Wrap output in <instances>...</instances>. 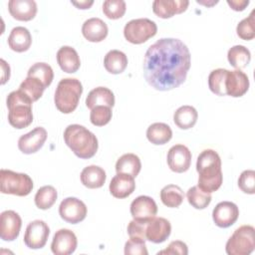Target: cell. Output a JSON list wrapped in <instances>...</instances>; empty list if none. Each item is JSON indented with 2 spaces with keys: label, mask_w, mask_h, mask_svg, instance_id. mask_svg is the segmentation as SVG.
I'll return each mask as SVG.
<instances>
[{
  "label": "cell",
  "mask_w": 255,
  "mask_h": 255,
  "mask_svg": "<svg viewBox=\"0 0 255 255\" xmlns=\"http://www.w3.org/2000/svg\"><path fill=\"white\" fill-rule=\"evenodd\" d=\"M190 68L187 46L175 38H161L150 45L143 58V76L149 86L169 91L180 86Z\"/></svg>",
  "instance_id": "obj_1"
},
{
  "label": "cell",
  "mask_w": 255,
  "mask_h": 255,
  "mask_svg": "<svg viewBox=\"0 0 255 255\" xmlns=\"http://www.w3.org/2000/svg\"><path fill=\"white\" fill-rule=\"evenodd\" d=\"M198 176V187L206 192L216 191L222 184L223 175L221 170V159L213 149H204L200 152L196 161Z\"/></svg>",
  "instance_id": "obj_2"
},
{
  "label": "cell",
  "mask_w": 255,
  "mask_h": 255,
  "mask_svg": "<svg viewBox=\"0 0 255 255\" xmlns=\"http://www.w3.org/2000/svg\"><path fill=\"white\" fill-rule=\"evenodd\" d=\"M65 143L80 158L93 157L98 150V138L87 128L81 125H70L64 131Z\"/></svg>",
  "instance_id": "obj_3"
},
{
  "label": "cell",
  "mask_w": 255,
  "mask_h": 255,
  "mask_svg": "<svg viewBox=\"0 0 255 255\" xmlns=\"http://www.w3.org/2000/svg\"><path fill=\"white\" fill-rule=\"evenodd\" d=\"M32 104L31 99L19 89L8 95L6 99V105L9 111L8 122L13 128L21 129L32 124Z\"/></svg>",
  "instance_id": "obj_4"
},
{
  "label": "cell",
  "mask_w": 255,
  "mask_h": 255,
  "mask_svg": "<svg viewBox=\"0 0 255 255\" xmlns=\"http://www.w3.org/2000/svg\"><path fill=\"white\" fill-rule=\"evenodd\" d=\"M82 93L83 86L78 79H62L55 91L54 102L56 108L63 114H71L77 109Z\"/></svg>",
  "instance_id": "obj_5"
},
{
  "label": "cell",
  "mask_w": 255,
  "mask_h": 255,
  "mask_svg": "<svg viewBox=\"0 0 255 255\" xmlns=\"http://www.w3.org/2000/svg\"><path fill=\"white\" fill-rule=\"evenodd\" d=\"M0 185L1 192L4 194L26 196L33 189V180L26 173L2 168L0 170Z\"/></svg>",
  "instance_id": "obj_6"
},
{
  "label": "cell",
  "mask_w": 255,
  "mask_h": 255,
  "mask_svg": "<svg viewBox=\"0 0 255 255\" xmlns=\"http://www.w3.org/2000/svg\"><path fill=\"white\" fill-rule=\"evenodd\" d=\"M255 229L251 225L238 227L226 242L228 255H249L255 248Z\"/></svg>",
  "instance_id": "obj_7"
},
{
  "label": "cell",
  "mask_w": 255,
  "mask_h": 255,
  "mask_svg": "<svg viewBox=\"0 0 255 255\" xmlns=\"http://www.w3.org/2000/svg\"><path fill=\"white\" fill-rule=\"evenodd\" d=\"M157 32L154 21L147 18H138L128 21L124 28L125 38L131 44H141L153 37Z\"/></svg>",
  "instance_id": "obj_8"
},
{
  "label": "cell",
  "mask_w": 255,
  "mask_h": 255,
  "mask_svg": "<svg viewBox=\"0 0 255 255\" xmlns=\"http://www.w3.org/2000/svg\"><path fill=\"white\" fill-rule=\"evenodd\" d=\"M50 228L48 224L40 219L31 221L25 231L24 243L30 249L43 248L48 240Z\"/></svg>",
  "instance_id": "obj_9"
},
{
  "label": "cell",
  "mask_w": 255,
  "mask_h": 255,
  "mask_svg": "<svg viewBox=\"0 0 255 255\" xmlns=\"http://www.w3.org/2000/svg\"><path fill=\"white\" fill-rule=\"evenodd\" d=\"M59 214L65 221L77 224L86 218L87 206L76 197H67L60 203Z\"/></svg>",
  "instance_id": "obj_10"
},
{
  "label": "cell",
  "mask_w": 255,
  "mask_h": 255,
  "mask_svg": "<svg viewBox=\"0 0 255 255\" xmlns=\"http://www.w3.org/2000/svg\"><path fill=\"white\" fill-rule=\"evenodd\" d=\"M191 163V152L184 144H174L167 152V164L169 168L177 173L188 170Z\"/></svg>",
  "instance_id": "obj_11"
},
{
  "label": "cell",
  "mask_w": 255,
  "mask_h": 255,
  "mask_svg": "<svg viewBox=\"0 0 255 255\" xmlns=\"http://www.w3.org/2000/svg\"><path fill=\"white\" fill-rule=\"evenodd\" d=\"M239 216L237 205L231 201L219 202L212 211V218L216 226L227 228L233 225Z\"/></svg>",
  "instance_id": "obj_12"
},
{
  "label": "cell",
  "mask_w": 255,
  "mask_h": 255,
  "mask_svg": "<svg viewBox=\"0 0 255 255\" xmlns=\"http://www.w3.org/2000/svg\"><path fill=\"white\" fill-rule=\"evenodd\" d=\"M22 220L14 210H5L0 215V237L4 241L15 240L21 229Z\"/></svg>",
  "instance_id": "obj_13"
},
{
  "label": "cell",
  "mask_w": 255,
  "mask_h": 255,
  "mask_svg": "<svg viewBox=\"0 0 255 255\" xmlns=\"http://www.w3.org/2000/svg\"><path fill=\"white\" fill-rule=\"evenodd\" d=\"M78 245L77 237L70 229L58 230L52 240L51 250L55 255H70L75 252Z\"/></svg>",
  "instance_id": "obj_14"
},
{
  "label": "cell",
  "mask_w": 255,
  "mask_h": 255,
  "mask_svg": "<svg viewBox=\"0 0 255 255\" xmlns=\"http://www.w3.org/2000/svg\"><path fill=\"white\" fill-rule=\"evenodd\" d=\"M46 139L47 130L42 127H37L19 137L18 148L25 154L35 153L44 145Z\"/></svg>",
  "instance_id": "obj_15"
},
{
  "label": "cell",
  "mask_w": 255,
  "mask_h": 255,
  "mask_svg": "<svg viewBox=\"0 0 255 255\" xmlns=\"http://www.w3.org/2000/svg\"><path fill=\"white\" fill-rule=\"evenodd\" d=\"M129 209L132 218L139 221H149L157 213L155 201L146 195H140L133 199Z\"/></svg>",
  "instance_id": "obj_16"
},
{
  "label": "cell",
  "mask_w": 255,
  "mask_h": 255,
  "mask_svg": "<svg viewBox=\"0 0 255 255\" xmlns=\"http://www.w3.org/2000/svg\"><path fill=\"white\" fill-rule=\"evenodd\" d=\"M171 225L170 222L163 217H153L146 225L145 237L146 240L152 243H162L170 235Z\"/></svg>",
  "instance_id": "obj_17"
},
{
  "label": "cell",
  "mask_w": 255,
  "mask_h": 255,
  "mask_svg": "<svg viewBox=\"0 0 255 255\" xmlns=\"http://www.w3.org/2000/svg\"><path fill=\"white\" fill-rule=\"evenodd\" d=\"M226 95L239 98L245 95L249 89L248 76L241 70L228 71L225 82Z\"/></svg>",
  "instance_id": "obj_18"
},
{
  "label": "cell",
  "mask_w": 255,
  "mask_h": 255,
  "mask_svg": "<svg viewBox=\"0 0 255 255\" xmlns=\"http://www.w3.org/2000/svg\"><path fill=\"white\" fill-rule=\"evenodd\" d=\"M110 192L116 198H126L135 189L134 177L126 173H117L111 180Z\"/></svg>",
  "instance_id": "obj_19"
},
{
  "label": "cell",
  "mask_w": 255,
  "mask_h": 255,
  "mask_svg": "<svg viewBox=\"0 0 255 255\" xmlns=\"http://www.w3.org/2000/svg\"><path fill=\"white\" fill-rule=\"evenodd\" d=\"M188 4L187 0H155L152 3V11L158 17L166 19L184 12Z\"/></svg>",
  "instance_id": "obj_20"
},
{
  "label": "cell",
  "mask_w": 255,
  "mask_h": 255,
  "mask_svg": "<svg viewBox=\"0 0 255 255\" xmlns=\"http://www.w3.org/2000/svg\"><path fill=\"white\" fill-rule=\"evenodd\" d=\"M8 9L14 19L30 21L36 16L37 4L34 0H10Z\"/></svg>",
  "instance_id": "obj_21"
},
{
  "label": "cell",
  "mask_w": 255,
  "mask_h": 255,
  "mask_svg": "<svg viewBox=\"0 0 255 255\" xmlns=\"http://www.w3.org/2000/svg\"><path fill=\"white\" fill-rule=\"evenodd\" d=\"M108 25L100 18L93 17L86 20L82 26L83 36L90 42H101L108 36Z\"/></svg>",
  "instance_id": "obj_22"
},
{
  "label": "cell",
  "mask_w": 255,
  "mask_h": 255,
  "mask_svg": "<svg viewBox=\"0 0 255 255\" xmlns=\"http://www.w3.org/2000/svg\"><path fill=\"white\" fill-rule=\"evenodd\" d=\"M57 62L62 71L69 74L76 73L81 66L80 57L77 51L71 46H63L58 50Z\"/></svg>",
  "instance_id": "obj_23"
},
{
  "label": "cell",
  "mask_w": 255,
  "mask_h": 255,
  "mask_svg": "<svg viewBox=\"0 0 255 255\" xmlns=\"http://www.w3.org/2000/svg\"><path fill=\"white\" fill-rule=\"evenodd\" d=\"M32 44V36L29 30L22 26L13 28L8 37V45L11 50L22 53L27 51Z\"/></svg>",
  "instance_id": "obj_24"
},
{
  "label": "cell",
  "mask_w": 255,
  "mask_h": 255,
  "mask_svg": "<svg viewBox=\"0 0 255 255\" xmlns=\"http://www.w3.org/2000/svg\"><path fill=\"white\" fill-rule=\"evenodd\" d=\"M86 106L92 110L98 106H106L113 108L115 106L114 93L106 87H98L93 89L86 98Z\"/></svg>",
  "instance_id": "obj_25"
},
{
  "label": "cell",
  "mask_w": 255,
  "mask_h": 255,
  "mask_svg": "<svg viewBox=\"0 0 255 255\" xmlns=\"http://www.w3.org/2000/svg\"><path fill=\"white\" fill-rule=\"evenodd\" d=\"M106 171L98 165L86 166L81 172V181L88 188H100L106 182Z\"/></svg>",
  "instance_id": "obj_26"
},
{
  "label": "cell",
  "mask_w": 255,
  "mask_h": 255,
  "mask_svg": "<svg viewBox=\"0 0 255 255\" xmlns=\"http://www.w3.org/2000/svg\"><path fill=\"white\" fill-rule=\"evenodd\" d=\"M104 66L111 74H121L128 66V57L120 50H111L104 58Z\"/></svg>",
  "instance_id": "obj_27"
},
{
  "label": "cell",
  "mask_w": 255,
  "mask_h": 255,
  "mask_svg": "<svg viewBox=\"0 0 255 255\" xmlns=\"http://www.w3.org/2000/svg\"><path fill=\"white\" fill-rule=\"evenodd\" d=\"M198 114L192 106H181L173 114L174 124L181 129L191 128L197 121Z\"/></svg>",
  "instance_id": "obj_28"
},
{
  "label": "cell",
  "mask_w": 255,
  "mask_h": 255,
  "mask_svg": "<svg viewBox=\"0 0 255 255\" xmlns=\"http://www.w3.org/2000/svg\"><path fill=\"white\" fill-rule=\"evenodd\" d=\"M146 137L153 144H164L171 139L172 130L170 127L164 123H154L147 128Z\"/></svg>",
  "instance_id": "obj_29"
},
{
  "label": "cell",
  "mask_w": 255,
  "mask_h": 255,
  "mask_svg": "<svg viewBox=\"0 0 255 255\" xmlns=\"http://www.w3.org/2000/svg\"><path fill=\"white\" fill-rule=\"evenodd\" d=\"M141 168L139 157L134 153H125L116 162L117 173H126L135 177Z\"/></svg>",
  "instance_id": "obj_30"
},
{
  "label": "cell",
  "mask_w": 255,
  "mask_h": 255,
  "mask_svg": "<svg viewBox=\"0 0 255 255\" xmlns=\"http://www.w3.org/2000/svg\"><path fill=\"white\" fill-rule=\"evenodd\" d=\"M227 59L232 67L236 70H241L246 68L250 63L251 54L245 46L236 45L228 50Z\"/></svg>",
  "instance_id": "obj_31"
},
{
  "label": "cell",
  "mask_w": 255,
  "mask_h": 255,
  "mask_svg": "<svg viewBox=\"0 0 255 255\" xmlns=\"http://www.w3.org/2000/svg\"><path fill=\"white\" fill-rule=\"evenodd\" d=\"M160 199L165 206L175 208L182 203L184 193L180 186L176 184H168L160 190Z\"/></svg>",
  "instance_id": "obj_32"
},
{
  "label": "cell",
  "mask_w": 255,
  "mask_h": 255,
  "mask_svg": "<svg viewBox=\"0 0 255 255\" xmlns=\"http://www.w3.org/2000/svg\"><path fill=\"white\" fill-rule=\"evenodd\" d=\"M27 77H33L38 79L45 88H48L53 82L54 72L50 65L44 62H39L35 63L29 68L27 72Z\"/></svg>",
  "instance_id": "obj_33"
},
{
  "label": "cell",
  "mask_w": 255,
  "mask_h": 255,
  "mask_svg": "<svg viewBox=\"0 0 255 255\" xmlns=\"http://www.w3.org/2000/svg\"><path fill=\"white\" fill-rule=\"evenodd\" d=\"M58 197L57 190L52 185H45L38 189L35 194V204L38 208L46 210L54 205Z\"/></svg>",
  "instance_id": "obj_34"
},
{
  "label": "cell",
  "mask_w": 255,
  "mask_h": 255,
  "mask_svg": "<svg viewBox=\"0 0 255 255\" xmlns=\"http://www.w3.org/2000/svg\"><path fill=\"white\" fill-rule=\"evenodd\" d=\"M229 70L218 68L210 72L208 76V87L217 96H226L225 82Z\"/></svg>",
  "instance_id": "obj_35"
},
{
  "label": "cell",
  "mask_w": 255,
  "mask_h": 255,
  "mask_svg": "<svg viewBox=\"0 0 255 255\" xmlns=\"http://www.w3.org/2000/svg\"><path fill=\"white\" fill-rule=\"evenodd\" d=\"M186 197L189 204L196 209H204L211 202V193L202 190L197 185L187 190Z\"/></svg>",
  "instance_id": "obj_36"
},
{
  "label": "cell",
  "mask_w": 255,
  "mask_h": 255,
  "mask_svg": "<svg viewBox=\"0 0 255 255\" xmlns=\"http://www.w3.org/2000/svg\"><path fill=\"white\" fill-rule=\"evenodd\" d=\"M45 89L44 85L38 79L33 77H27L19 87V90L29 97L32 102L38 101L42 97Z\"/></svg>",
  "instance_id": "obj_37"
},
{
  "label": "cell",
  "mask_w": 255,
  "mask_h": 255,
  "mask_svg": "<svg viewBox=\"0 0 255 255\" xmlns=\"http://www.w3.org/2000/svg\"><path fill=\"white\" fill-rule=\"evenodd\" d=\"M255 10H252L250 15L243 20H241L237 27H236V33L239 38L242 40H252L255 37V17H254Z\"/></svg>",
  "instance_id": "obj_38"
},
{
  "label": "cell",
  "mask_w": 255,
  "mask_h": 255,
  "mask_svg": "<svg viewBox=\"0 0 255 255\" xmlns=\"http://www.w3.org/2000/svg\"><path fill=\"white\" fill-rule=\"evenodd\" d=\"M127 5L124 0H106L103 3V12L109 19H119L126 13Z\"/></svg>",
  "instance_id": "obj_39"
},
{
  "label": "cell",
  "mask_w": 255,
  "mask_h": 255,
  "mask_svg": "<svg viewBox=\"0 0 255 255\" xmlns=\"http://www.w3.org/2000/svg\"><path fill=\"white\" fill-rule=\"evenodd\" d=\"M112 116V108L106 106H98L91 110L90 120L94 126L103 127L110 123Z\"/></svg>",
  "instance_id": "obj_40"
},
{
  "label": "cell",
  "mask_w": 255,
  "mask_h": 255,
  "mask_svg": "<svg viewBox=\"0 0 255 255\" xmlns=\"http://www.w3.org/2000/svg\"><path fill=\"white\" fill-rule=\"evenodd\" d=\"M239 188L247 194L255 193V171L252 169L244 170L238 178Z\"/></svg>",
  "instance_id": "obj_41"
},
{
  "label": "cell",
  "mask_w": 255,
  "mask_h": 255,
  "mask_svg": "<svg viewBox=\"0 0 255 255\" xmlns=\"http://www.w3.org/2000/svg\"><path fill=\"white\" fill-rule=\"evenodd\" d=\"M126 255H147L145 240L138 238H129L125 244Z\"/></svg>",
  "instance_id": "obj_42"
},
{
  "label": "cell",
  "mask_w": 255,
  "mask_h": 255,
  "mask_svg": "<svg viewBox=\"0 0 255 255\" xmlns=\"http://www.w3.org/2000/svg\"><path fill=\"white\" fill-rule=\"evenodd\" d=\"M148 221H139V220H131L128 225V234L129 238H138L142 240H146L145 237V229Z\"/></svg>",
  "instance_id": "obj_43"
},
{
  "label": "cell",
  "mask_w": 255,
  "mask_h": 255,
  "mask_svg": "<svg viewBox=\"0 0 255 255\" xmlns=\"http://www.w3.org/2000/svg\"><path fill=\"white\" fill-rule=\"evenodd\" d=\"M157 254L158 255L159 254L187 255L188 254V248H187V245L184 242H182L180 240H174V241H171L165 249L157 252Z\"/></svg>",
  "instance_id": "obj_44"
},
{
  "label": "cell",
  "mask_w": 255,
  "mask_h": 255,
  "mask_svg": "<svg viewBox=\"0 0 255 255\" xmlns=\"http://www.w3.org/2000/svg\"><path fill=\"white\" fill-rule=\"evenodd\" d=\"M227 4L235 11H243L249 5V0H227Z\"/></svg>",
  "instance_id": "obj_45"
},
{
  "label": "cell",
  "mask_w": 255,
  "mask_h": 255,
  "mask_svg": "<svg viewBox=\"0 0 255 255\" xmlns=\"http://www.w3.org/2000/svg\"><path fill=\"white\" fill-rule=\"evenodd\" d=\"M0 63H1V69H2V81H1V84H5L9 78H10V67L9 65L3 60L1 59L0 60Z\"/></svg>",
  "instance_id": "obj_46"
},
{
  "label": "cell",
  "mask_w": 255,
  "mask_h": 255,
  "mask_svg": "<svg viewBox=\"0 0 255 255\" xmlns=\"http://www.w3.org/2000/svg\"><path fill=\"white\" fill-rule=\"evenodd\" d=\"M71 3L73 5H75L76 7H78L79 9H89L94 1L93 0H90V1H87V0H84V1H71Z\"/></svg>",
  "instance_id": "obj_47"
},
{
  "label": "cell",
  "mask_w": 255,
  "mask_h": 255,
  "mask_svg": "<svg viewBox=\"0 0 255 255\" xmlns=\"http://www.w3.org/2000/svg\"><path fill=\"white\" fill-rule=\"evenodd\" d=\"M196 2H197V3H200V4H203V5H206V6H211V5L216 4L218 1H212L211 3H209V2H203V1H199V0H197Z\"/></svg>",
  "instance_id": "obj_48"
}]
</instances>
